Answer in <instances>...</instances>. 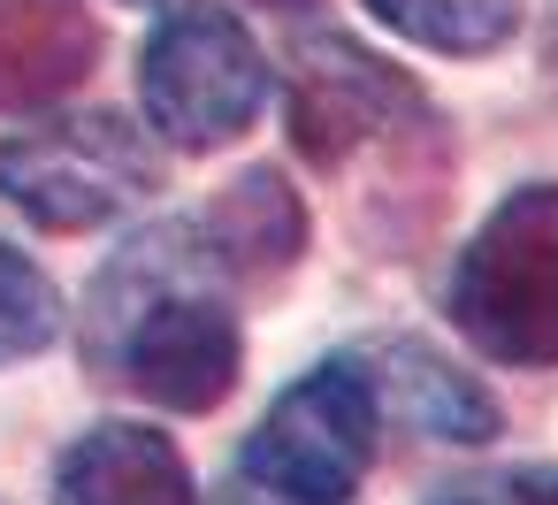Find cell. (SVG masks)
I'll return each mask as SVG.
<instances>
[{"mask_svg":"<svg viewBox=\"0 0 558 505\" xmlns=\"http://www.w3.org/2000/svg\"><path fill=\"white\" fill-rule=\"evenodd\" d=\"M199 253L207 268L238 276V284H268L306 253V207L276 169H245L238 184H222V200L199 215Z\"/></svg>","mask_w":558,"mask_h":505,"instance_id":"cell-8","label":"cell"},{"mask_svg":"<svg viewBox=\"0 0 558 505\" xmlns=\"http://www.w3.org/2000/svg\"><path fill=\"white\" fill-rule=\"evenodd\" d=\"M215 505H283V497H268V490H260V482H245V474H230V482H222V497H215Z\"/></svg>","mask_w":558,"mask_h":505,"instance_id":"cell-13","label":"cell"},{"mask_svg":"<svg viewBox=\"0 0 558 505\" xmlns=\"http://www.w3.org/2000/svg\"><path fill=\"white\" fill-rule=\"evenodd\" d=\"M375 429H383V375L360 352H329L291 390H276L230 474L260 482L283 505H352V490L375 467Z\"/></svg>","mask_w":558,"mask_h":505,"instance_id":"cell-2","label":"cell"},{"mask_svg":"<svg viewBox=\"0 0 558 505\" xmlns=\"http://www.w3.org/2000/svg\"><path fill=\"white\" fill-rule=\"evenodd\" d=\"M398 123H428V100L405 70L367 55L344 32H314L291 55V146L314 169H344Z\"/></svg>","mask_w":558,"mask_h":505,"instance_id":"cell-5","label":"cell"},{"mask_svg":"<svg viewBox=\"0 0 558 505\" xmlns=\"http://www.w3.org/2000/svg\"><path fill=\"white\" fill-rule=\"evenodd\" d=\"M268 9H299V0H268Z\"/></svg>","mask_w":558,"mask_h":505,"instance_id":"cell-14","label":"cell"},{"mask_svg":"<svg viewBox=\"0 0 558 505\" xmlns=\"http://www.w3.org/2000/svg\"><path fill=\"white\" fill-rule=\"evenodd\" d=\"M100 62V24L85 0H0V116L54 108Z\"/></svg>","mask_w":558,"mask_h":505,"instance_id":"cell-7","label":"cell"},{"mask_svg":"<svg viewBox=\"0 0 558 505\" xmlns=\"http://www.w3.org/2000/svg\"><path fill=\"white\" fill-rule=\"evenodd\" d=\"M383 383H390V406L405 429L421 436H444V444H482L497 436V398L459 375L451 360H436L428 345H390L383 352Z\"/></svg>","mask_w":558,"mask_h":505,"instance_id":"cell-9","label":"cell"},{"mask_svg":"<svg viewBox=\"0 0 558 505\" xmlns=\"http://www.w3.org/2000/svg\"><path fill=\"white\" fill-rule=\"evenodd\" d=\"M54 505H199L184 452L146 421L85 429L54 467Z\"/></svg>","mask_w":558,"mask_h":505,"instance_id":"cell-6","label":"cell"},{"mask_svg":"<svg viewBox=\"0 0 558 505\" xmlns=\"http://www.w3.org/2000/svg\"><path fill=\"white\" fill-rule=\"evenodd\" d=\"M444 314L497 368H558V184H520L482 215Z\"/></svg>","mask_w":558,"mask_h":505,"instance_id":"cell-1","label":"cell"},{"mask_svg":"<svg viewBox=\"0 0 558 505\" xmlns=\"http://www.w3.org/2000/svg\"><path fill=\"white\" fill-rule=\"evenodd\" d=\"M138 93H146V123L184 146V154H215L230 146L260 100H268V55L260 39L215 9V0H184L169 9L146 39V70H138Z\"/></svg>","mask_w":558,"mask_h":505,"instance_id":"cell-3","label":"cell"},{"mask_svg":"<svg viewBox=\"0 0 558 505\" xmlns=\"http://www.w3.org/2000/svg\"><path fill=\"white\" fill-rule=\"evenodd\" d=\"M62 291L54 276L16 253V245H0V368H16V360H39L54 337H62Z\"/></svg>","mask_w":558,"mask_h":505,"instance_id":"cell-11","label":"cell"},{"mask_svg":"<svg viewBox=\"0 0 558 505\" xmlns=\"http://www.w3.org/2000/svg\"><path fill=\"white\" fill-rule=\"evenodd\" d=\"M161 184L154 146L116 116H62L0 139V200L39 230H100Z\"/></svg>","mask_w":558,"mask_h":505,"instance_id":"cell-4","label":"cell"},{"mask_svg":"<svg viewBox=\"0 0 558 505\" xmlns=\"http://www.w3.org/2000/svg\"><path fill=\"white\" fill-rule=\"evenodd\" d=\"M367 16L428 55H497L520 32V0H367Z\"/></svg>","mask_w":558,"mask_h":505,"instance_id":"cell-10","label":"cell"},{"mask_svg":"<svg viewBox=\"0 0 558 505\" xmlns=\"http://www.w3.org/2000/svg\"><path fill=\"white\" fill-rule=\"evenodd\" d=\"M421 505H558V474H550V467H497V474H459V482L428 490Z\"/></svg>","mask_w":558,"mask_h":505,"instance_id":"cell-12","label":"cell"}]
</instances>
